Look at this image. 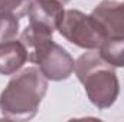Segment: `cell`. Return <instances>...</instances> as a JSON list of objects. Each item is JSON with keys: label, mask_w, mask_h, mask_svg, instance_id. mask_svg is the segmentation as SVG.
I'll return each mask as SVG.
<instances>
[{"label": "cell", "mask_w": 124, "mask_h": 122, "mask_svg": "<svg viewBox=\"0 0 124 122\" xmlns=\"http://www.w3.org/2000/svg\"><path fill=\"white\" fill-rule=\"evenodd\" d=\"M59 1H61L62 4H66V3H69V1H71V0H59Z\"/></svg>", "instance_id": "cell-11"}, {"label": "cell", "mask_w": 124, "mask_h": 122, "mask_svg": "<svg viewBox=\"0 0 124 122\" xmlns=\"http://www.w3.org/2000/svg\"><path fill=\"white\" fill-rule=\"evenodd\" d=\"M58 30L72 45L88 50H97L105 40V34L93 14H85L75 9L65 10Z\"/></svg>", "instance_id": "cell-3"}, {"label": "cell", "mask_w": 124, "mask_h": 122, "mask_svg": "<svg viewBox=\"0 0 124 122\" xmlns=\"http://www.w3.org/2000/svg\"><path fill=\"white\" fill-rule=\"evenodd\" d=\"M33 0H0V12L10 13L17 19L28 16Z\"/></svg>", "instance_id": "cell-10"}, {"label": "cell", "mask_w": 124, "mask_h": 122, "mask_svg": "<svg viewBox=\"0 0 124 122\" xmlns=\"http://www.w3.org/2000/svg\"><path fill=\"white\" fill-rule=\"evenodd\" d=\"M48 92V79L39 68L29 66L16 73L0 93V112L6 119L28 121L36 116Z\"/></svg>", "instance_id": "cell-1"}, {"label": "cell", "mask_w": 124, "mask_h": 122, "mask_svg": "<svg viewBox=\"0 0 124 122\" xmlns=\"http://www.w3.org/2000/svg\"><path fill=\"white\" fill-rule=\"evenodd\" d=\"M91 14L100 23L105 39H124V1L104 0Z\"/></svg>", "instance_id": "cell-5"}, {"label": "cell", "mask_w": 124, "mask_h": 122, "mask_svg": "<svg viewBox=\"0 0 124 122\" xmlns=\"http://www.w3.org/2000/svg\"><path fill=\"white\" fill-rule=\"evenodd\" d=\"M19 34V19L10 13L0 12V43L15 40Z\"/></svg>", "instance_id": "cell-9"}, {"label": "cell", "mask_w": 124, "mask_h": 122, "mask_svg": "<svg viewBox=\"0 0 124 122\" xmlns=\"http://www.w3.org/2000/svg\"><path fill=\"white\" fill-rule=\"evenodd\" d=\"M75 75L82 83L90 102L98 109L113 106L120 95L116 68L95 50L82 53L75 61Z\"/></svg>", "instance_id": "cell-2"}, {"label": "cell", "mask_w": 124, "mask_h": 122, "mask_svg": "<svg viewBox=\"0 0 124 122\" xmlns=\"http://www.w3.org/2000/svg\"><path fill=\"white\" fill-rule=\"evenodd\" d=\"M35 63L39 66V70L48 81H65L75 70V61L71 53L51 40L39 53Z\"/></svg>", "instance_id": "cell-4"}, {"label": "cell", "mask_w": 124, "mask_h": 122, "mask_svg": "<svg viewBox=\"0 0 124 122\" xmlns=\"http://www.w3.org/2000/svg\"><path fill=\"white\" fill-rule=\"evenodd\" d=\"M28 61V53L20 40L0 43V75H13Z\"/></svg>", "instance_id": "cell-7"}, {"label": "cell", "mask_w": 124, "mask_h": 122, "mask_svg": "<svg viewBox=\"0 0 124 122\" xmlns=\"http://www.w3.org/2000/svg\"><path fill=\"white\" fill-rule=\"evenodd\" d=\"M98 53L114 68H124V39H105L98 47Z\"/></svg>", "instance_id": "cell-8"}, {"label": "cell", "mask_w": 124, "mask_h": 122, "mask_svg": "<svg viewBox=\"0 0 124 122\" xmlns=\"http://www.w3.org/2000/svg\"><path fill=\"white\" fill-rule=\"evenodd\" d=\"M63 14L65 9L59 0H33L28 13L31 25L51 34L58 30Z\"/></svg>", "instance_id": "cell-6"}]
</instances>
